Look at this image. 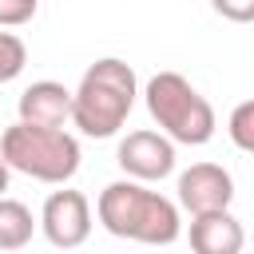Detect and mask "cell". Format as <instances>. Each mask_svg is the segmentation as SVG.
I'll use <instances>...</instances> for the list:
<instances>
[{
	"instance_id": "obj_1",
	"label": "cell",
	"mask_w": 254,
	"mask_h": 254,
	"mask_svg": "<svg viewBox=\"0 0 254 254\" xmlns=\"http://www.w3.org/2000/svg\"><path fill=\"white\" fill-rule=\"evenodd\" d=\"M95 218L107 234L127 238V242H143V246H171L183 234L179 202H171L167 194H159L135 179L107 183L95 198Z\"/></svg>"
},
{
	"instance_id": "obj_5",
	"label": "cell",
	"mask_w": 254,
	"mask_h": 254,
	"mask_svg": "<svg viewBox=\"0 0 254 254\" xmlns=\"http://www.w3.org/2000/svg\"><path fill=\"white\" fill-rule=\"evenodd\" d=\"M36 226L44 230V238L56 250H75L91 238V198L64 183V190H52L44 198V210H40Z\"/></svg>"
},
{
	"instance_id": "obj_7",
	"label": "cell",
	"mask_w": 254,
	"mask_h": 254,
	"mask_svg": "<svg viewBox=\"0 0 254 254\" xmlns=\"http://www.w3.org/2000/svg\"><path fill=\"white\" fill-rule=\"evenodd\" d=\"M234 202V179L226 167L218 163H190L179 175V206L194 218V214H210V210H226Z\"/></svg>"
},
{
	"instance_id": "obj_12",
	"label": "cell",
	"mask_w": 254,
	"mask_h": 254,
	"mask_svg": "<svg viewBox=\"0 0 254 254\" xmlns=\"http://www.w3.org/2000/svg\"><path fill=\"white\" fill-rule=\"evenodd\" d=\"M226 135L238 151H254V99L234 103V111L226 119Z\"/></svg>"
},
{
	"instance_id": "obj_15",
	"label": "cell",
	"mask_w": 254,
	"mask_h": 254,
	"mask_svg": "<svg viewBox=\"0 0 254 254\" xmlns=\"http://www.w3.org/2000/svg\"><path fill=\"white\" fill-rule=\"evenodd\" d=\"M8 175H12V171H8V163H4V159H0V194H4V190H8Z\"/></svg>"
},
{
	"instance_id": "obj_8",
	"label": "cell",
	"mask_w": 254,
	"mask_h": 254,
	"mask_svg": "<svg viewBox=\"0 0 254 254\" xmlns=\"http://www.w3.org/2000/svg\"><path fill=\"white\" fill-rule=\"evenodd\" d=\"M190 250L194 254H242L246 246V230H242V218L226 210H210V214H194L190 218Z\"/></svg>"
},
{
	"instance_id": "obj_14",
	"label": "cell",
	"mask_w": 254,
	"mask_h": 254,
	"mask_svg": "<svg viewBox=\"0 0 254 254\" xmlns=\"http://www.w3.org/2000/svg\"><path fill=\"white\" fill-rule=\"evenodd\" d=\"M210 8L230 24H250L254 20V0H210Z\"/></svg>"
},
{
	"instance_id": "obj_4",
	"label": "cell",
	"mask_w": 254,
	"mask_h": 254,
	"mask_svg": "<svg viewBox=\"0 0 254 254\" xmlns=\"http://www.w3.org/2000/svg\"><path fill=\"white\" fill-rule=\"evenodd\" d=\"M0 159L8 171H20L36 183L64 187L79 171V139L64 127H36V123H12L0 135Z\"/></svg>"
},
{
	"instance_id": "obj_6",
	"label": "cell",
	"mask_w": 254,
	"mask_h": 254,
	"mask_svg": "<svg viewBox=\"0 0 254 254\" xmlns=\"http://www.w3.org/2000/svg\"><path fill=\"white\" fill-rule=\"evenodd\" d=\"M175 159H179L175 155V143L163 131H151V127L127 131L119 139V151H115V163L135 183H159V179H167L175 171Z\"/></svg>"
},
{
	"instance_id": "obj_13",
	"label": "cell",
	"mask_w": 254,
	"mask_h": 254,
	"mask_svg": "<svg viewBox=\"0 0 254 254\" xmlns=\"http://www.w3.org/2000/svg\"><path fill=\"white\" fill-rule=\"evenodd\" d=\"M40 12V0H0V28H24Z\"/></svg>"
},
{
	"instance_id": "obj_2",
	"label": "cell",
	"mask_w": 254,
	"mask_h": 254,
	"mask_svg": "<svg viewBox=\"0 0 254 254\" xmlns=\"http://www.w3.org/2000/svg\"><path fill=\"white\" fill-rule=\"evenodd\" d=\"M135 95H139L135 67L127 60L103 56L79 75V87L71 91V119L67 123L79 127V135H87V139H111L127 123Z\"/></svg>"
},
{
	"instance_id": "obj_9",
	"label": "cell",
	"mask_w": 254,
	"mask_h": 254,
	"mask_svg": "<svg viewBox=\"0 0 254 254\" xmlns=\"http://www.w3.org/2000/svg\"><path fill=\"white\" fill-rule=\"evenodd\" d=\"M20 123H36V127H64L71 119V91L56 79H36L32 87L20 91Z\"/></svg>"
},
{
	"instance_id": "obj_11",
	"label": "cell",
	"mask_w": 254,
	"mask_h": 254,
	"mask_svg": "<svg viewBox=\"0 0 254 254\" xmlns=\"http://www.w3.org/2000/svg\"><path fill=\"white\" fill-rule=\"evenodd\" d=\"M24 64H28V44L16 32L0 28V83H12L24 71Z\"/></svg>"
},
{
	"instance_id": "obj_3",
	"label": "cell",
	"mask_w": 254,
	"mask_h": 254,
	"mask_svg": "<svg viewBox=\"0 0 254 254\" xmlns=\"http://www.w3.org/2000/svg\"><path fill=\"white\" fill-rule=\"evenodd\" d=\"M143 103L151 111V119L159 123V131L179 147H202L214 139V107L210 99L179 71H155L143 87Z\"/></svg>"
},
{
	"instance_id": "obj_10",
	"label": "cell",
	"mask_w": 254,
	"mask_h": 254,
	"mask_svg": "<svg viewBox=\"0 0 254 254\" xmlns=\"http://www.w3.org/2000/svg\"><path fill=\"white\" fill-rule=\"evenodd\" d=\"M36 234V218L20 198L0 194V250H24Z\"/></svg>"
}]
</instances>
